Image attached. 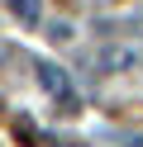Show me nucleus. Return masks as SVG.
Returning <instances> with one entry per match:
<instances>
[{"instance_id":"obj_3","label":"nucleus","mask_w":143,"mask_h":147,"mask_svg":"<svg viewBox=\"0 0 143 147\" xmlns=\"http://www.w3.org/2000/svg\"><path fill=\"white\" fill-rule=\"evenodd\" d=\"M10 10L19 24H38V0H10Z\"/></svg>"},{"instance_id":"obj_1","label":"nucleus","mask_w":143,"mask_h":147,"mask_svg":"<svg viewBox=\"0 0 143 147\" xmlns=\"http://www.w3.org/2000/svg\"><path fill=\"white\" fill-rule=\"evenodd\" d=\"M38 81H43V90H48V95H57L62 105H72V81H67V71H62V67L43 62V67H38Z\"/></svg>"},{"instance_id":"obj_2","label":"nucleus","mask_w":143,"mask_h":147,"mask_svg":"<svg viewBox=\"0 0 143 147\" xmlns=\"http://www.w3.org/2000/svg\"><path fill=\"white\" fill-rule=\"evenodd\" d=\"M95 67H100V71H114V67H133V52H129V48H110V52H100V57H95Z\"/></svg>"}]
</instances>
